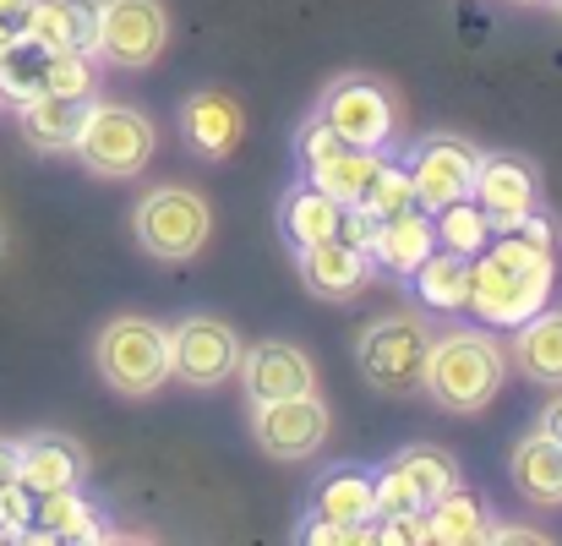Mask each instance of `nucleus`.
Instances as JSON below:
<instances>
[{"mask_svg":"<svg viewBox=\"0 0 562 546\" xmlns=\"http://www.w3.org/2000/svg\"><path fill=\"white\" fill-rule=\"evenodd\" d=\"M552 285H558V230L536 208L519 224L492 230L486 252L470 257L464 312H475L492 328H519L525 317L552 307Z\"/></svg>","mask_w":562,"mask_h":546,"instance_id":"f257e3e1","label":"nucleus"},{"mask_svg":"<svg viewBox=\"0 0 562 546\" xmlns=\"http://www.w3.org/2000/svg\"><path fill=\"white\" fill-rule=\"evenodd\" d=\"M503 377H508V350L486 328H448L431 334L420 393H431L453 415H481L503 393Z\"/></svg>","mask_w":562,"mask_h":546,"instance_id":"f03ea898","label":"nucleus"},{"mask_svg":"<svg viewBox=\"0 0 562 546\" xmlns=\"http://www.w3.org/2000/svg\"><path fill=\"white\" fill-rule=\"evenodd\" d=\"M431 323L415 317V312H393V317H376L361 328L356 339V366L361 377L372 382L376 393L387 399H409L420 393L426 382V356H431Z\"/></svg>","mask_w":562,"mask_h":546,"instance_id":"7ed1b4c3","label":"nucleus"},{"mask_svg":"<svg viewBox=\"0 0 562 546\" xmlns=\"http://www.w3.org/2000/svg\"><path fill=\"white\" fill-rule=\"evenodd\" d=\"M93 366L115 393L148 399L159 393V382H170V328L148 317H115L93 339Z\"/></svg>","mask_w":562,"mask_h":546,"instance_id":"20e7f679","label":"nucleus"},{"mask_svg":"<svg viewBox=\"0 0 562 546\" xmlns=\"http://www.w3.org/2000/svg\"><path fill=\"white\" fill-rule=\"evenodd\" d=\"M154 143H159V132H154V121L143 110L88 99V115H82V132H77V148L71 154L93 176H104V181H132V176L148 170Z\"/></svg>","mask_w":562,"mask_h":546,"instance_id":"39448f33","label":"nucleus"},{"mask_svg":"<svg viewBox=\"0 0 562 546\" xmlns=\"http://www.w3.org/2000/svg\"><path fill=\"white\" fill-rule=\"evenodd\" d=\"M132 235L148 257L159 263H187L207 246L213 235V208L191 191V186H154L137 208H132Z\"/></svg>","mask_w":562,"mask_h":546,"instance_id":"423d86ee","label":"nucleus"},{"mask_svg":"<svg viewBox=\"0 0 562 546\" xmlns=\"http://www.w3.org/2000/svg\"><path fill=\"white\" fill-rule=\"evenodd\" d=\"M328 426H334V410L323 404V393H290V399H268V404H251V443L279 459V465H301V459H317L323 443H328Z\"/></svg>","mask_w":562,"mask_h":546,"instance_id":"0eeeda50","label":"nucleus"},{"mask_svg":"<svg viewBox=\"0 0 562 546\" xmlns=\"http://www.w3.org/2000/svg\"><path fill=\"white\" fill-rule=\"evenodd\" d=\"M170 44V16L159 0H104L93 55L115 71H148Z\"/></svg>","mask_w":562,"mask_h":546,"instance_id":"6e6552de","label":"nucleus"},{"mask_svg":"<svg viewBox=\"0 0 562 546\" xmlns=\"http://www.w3.org/2000/svg\"><path fill=\"white\" fill-rule=\"evenodd\" d=\"M317 115H323L345 143L376 148V154H382V148L393 143V126H398V99H393L376 77L350 71V77H334V88L323 93Z\"/></svg>","mask_w":562,"mask_h":546,"instance_id":"1a4fd4ad","label":"nucleus"},{"mask_svg":"<svg viewBox=\"0 0 562 546\" xmlns=\"http://www.w3.org/2000/svg\"><path fill=\"white\" fill-rule=\"evenodd\" d=\"M235 366H240V334L224 317L191 312L170 328V377L191 388H218L224 377H235Z\"/></svg>","mask_w":562,"mask_h":546,"instance_id":"9d476101","label":"nucleus"},{"mask_svg":"<svg viewBox=\"0 0 562 546\" xmlns=\"http://www.w3.org/2000/svg\"><path fill=\"white\" fill-rule=\"evenodd\" d=\"M475 159H481V148H475V143H464V137H453V132H437V137H426V143L415 148V159H409L415 208L437 213V208H448V202L470 197V181H475Z\"/></svg>","mask_w":562,"mask_h":546,"instance_id":"9b49d317","label":"nucleus"},{"mask_svg":"<svg viewBox=\"0 0 562 546\" xmlns=\"http://www.w3.org/2000/svg\"><path fill=\"white\" fill-rule=\"evenodd\" d=\"M470 197L486 208L492 230H508V224H519L525 213L541 208V176H536V165L519 159V154H481V159H475Z\"/></svg>","mask_w":562,"mask_h":546,"instance_id":"f8f14e48","label":"nucleus"},{"mask_svg":"<svg viewBox=\"0 0 562 546\" xmlns=\"http://www.w3.org/2000/svg\"><path fill=\"white\" fill-rule=\"evenodd\" d=\"M235 371H240L251 404H268V399H290V393H312L317 388L312 356L301 345H290V339H257L251 350H240Z\"/></svg>","mask_w":562,"mask_h":546,"instance_id":"ddd939ff","label":"nucleus"},{"mask_svg":"<svg viewBox=\"0 0 562 546\" xmlns=\"http://www.w3.org/2000/svg\"><path fill=\"white\" fill-rule=\"evenodd\" d=\"M88 476V454L77 437L66 432H33L16 443V487L38 492H60V487H82Z\"/></svg>","mask_w":562,"mask_h":546,"instance_id":"4468645a","label":"nucleus"},{"mask_svg":"<svg viewBox=\"0 0 562 546\" xmlns=\"http://www.w3.org/2000/svg\"><path fill=\"white\" fill-rule=\"evenodd\" d=\"M372 274H376L372 252H356L339 235L334 241H317V246H301V285L317 301H356L372 285Z\"/></svg>","mask_w":562,"mask_h":546,"instance_id":"2eb2a0df","label":"nucleus"},{"mask_svg":"<svg viewBox=\"0 0 562 546\" xmlns=\"http://www.w3.org/2000/svg\"><path fill=\"white\" fill-rule=\"evenodd\" d=\"M181 132H187L191 154H202V159H229V154L240 148V137H246V110H240L229 93L202 88V93H191L187 104H181Z\"/></svg>","mask_w":562,"mask_h":546,"instance_id":"dca6fc26","label":"nucleus"},{"mask_svg":"<svg viewBox=\"0 0 562 546\" xmlns=\"http://www.w3.org/2000/svg\"><path fill=\"white\" fill-rule=\"evenodd\" d=\"M508 361L519 377L530 382H547V388H562V312L541 307L536 317H525L508 339Z\"/></svg>","mask_w":562,"mask_h":546,"instance_id":"f3484780","label":"nucleus"},{"mask_svg":"<svg viewBox=\"0 0 562 546\" xmlns=\"http://www.w3.org/2000/svg\"><path fill=\"white\" fill-rule=\"evenodd\" d=\"M82 115H88V99H66V93H33L27 104H16L22 137L38 154H71L77 132H82Z\"/></svg>","mask_w":562,"mask_h":546,"instance_id":"a211bd4d","label":"nucleus"},{"mask_svg":"<svg viewBox=\"0 0 562 546\" xmlns=\"http://www.w3.org/2000/svg\"><path fill=\"white\" fill-rule=\"evenodd\" d=\"M312 514L317 520H334V525H372L376 520V476L372 470H356V465H339L317 481L312 492Z\"/></svg>","mask_w":562,"mask_h":546,"instance_id":"6ab92c4d","label":"nucleus"},{"mask_svg":"<svg viewBox=\"0 0 562 546\" xmlns=\"http://www.w3.org/2000/svg\"><path fill=\"white\" fill-rule=\"evenodd\" d=\"M508 476H514V487H519L525 503L558 509L562 503V443H552L547 432L519 437V448H514V459H508Z\"/></svg>","mask_w":562,"mask_h":546,"instance_id":"aec40b11","label":"nucleus"},{"mask_svg":"<svg viewBox=\"0 0 562 546\" xmlns=\"http://www.w3.org/2000/svg\"><path fill=\"white\" fill-rule=\"evenodd\" d=\"M431 252H437L431 213H426V208H404V213L382 219V235H376V246H372V263H382V268L398 274V279H409Z\"/></svg>","mask_w":562,"mask_h":546,"instance_id":"412c9836","label":"nucleus"},{"mask_svg":"<svg viewBox=\"0 0 562 546\" xmlns=\"http://www.w3.org/2000/svg\"><path fill=\"white\" fill-rule=\"evenodd\" d=\"M99 520H93V503L77 492V487H60V492H38L33 498V520H27V542H99Z\"/></svg>","mask_w":562,"mask_h":546,"instance_id":"4be33fe9","label":"nucleus"},{"mask_svg":"<svg viewBox=\"0 0 562 546\" xmlns=\"http://www.w3.org/2000/svg\"><path fill=\"white\" fill-rule=\"evenodd\" d=\"M99 5H104V0H38L27 33H33L44 49H82V55H93Z\"/></svg>","mask_w":562,"mask_h":546,"instance_id":"5701e85b","label":"nucleus"},{"mask_svg":"<svg viewBox=\"0 0 562 546\" xmlns=\"http://www.w3.org/2000/svg\"><path fill=\"white\" fill-rule=\"evenodd\" d=\"M387 470L415 492V503H420V509L459 487V459H453L448 448H437V443H409V448H398V454L387 459Z\"/></svg>","mask_w":562,"mask_h":546,"instance_id":"b1692460","label":"nucleus"},{"mask_svg":"<svg viewBox=\"0 0 562 546\" xmlns=\"http://www.w3.org/2000/svg\"><path fill=\"white\" fill-rule=\"evenodd\" d=\"M426 531L431 546H475L486 542V503L464 487L442 492L437 503H426Z\"/></svg>","mask_w":562,"mask_h":546,"instance_id":"393cba45","label":"nucleus"},{"mask_svg":"<svg viewBox=\"0 0 562 546\" xmlns=\"http://www.w3.org/2000/svg\"><path fill=\"white\" fill-rule=\"evenodd\" d=\"M339 213H345V202H334L328 191H317V186L306 181L284 197L279 224H284V235H290L295 246H317V241H334V235H339Z\"/></svg>","mask_w":562,"mask_h":546,"instance_id":"a878e982","label":"nucleus"},{"mask_svg":"<svg viewBox=\"0 0 562 546\" xmlns=\"http://www.w3.org/2000/svg\"><path fill=\"white\" fill-rule=\"evenodd\" d=\"M376 148H356V143H339V154H328L323 165H312L306 170V181L317 186V191H328L334 202H361L367 197V181H372V170H376Z\"/></svg>","mask_w":562,"mask_h":546,"instance_id":"bb28decb","label":"nucleus"},{"mask_svg":"<svg viewBox=\"0 0 562 546\" xmlns=\"http://www.w3.org/2000/svg\"><path fill=\"white\" fill-rule=\"evenodd\" d=\"M409 279L431 312H464V301H470V257H459V252L437 246Z\"/></svg>","mask_w":562,"mask_h":546,"instance_id":"cd10ccee","label":"nucleus"},{"mask_svg":"<svg viewBox=\"0 0 562 546\" xmlns=\"http://www.w3.org/2000/svg\"><path fill=\"white\" fill-rule=\"evenodd\" d=\"M44 71H49V49L33 33H16L0 49V99L5 104H27L33 93H44Z\"/></svg>","mask_w":562,"mask_h":546,"instance_id":"c85d7f7f","label":"nucleus"},{"mask_svg":"<svg viewBox=\"0 0 562 546\" xmlns=\"http://www.w3.org/2000/svg\"><path fill=\"white\" fill-rule=\"evenodd\" d=\"M431 230H437V246H442V252H459V257H475V252H486V241H492V219H486V208H481L475 197H459V202L437 208Z\"/></svg>","mask_w":562,"mask_h":546,"instance_id":"c756f323","label":"nucleus"},{"mask_svg":"<svg viewBox=\"0 0 562 546\" xmlns=\"http://www.w3.org/2000/svg\"><path fill=\"white\" fill-rule=\"evenodd\" d=\"M361 208H372L376 219H393V213L415 208L409 165H398V159H376V170H372V181H367V197H361Z\"/></svg>","mask_w":562,"mask_h":546,"instance_id":"7c9ffc66","label":"nucleus"},{"mask_svg":"<svg viewBox=\"0 0 562 546\" xmlns=\"http://www.w3.org/2000/svg\"><path fill=\"white\" fill-rule=\"evenodd\" d=\"M93 88H99L93 55H82V49H49L44 93H66V99H93Z\"/></svg>","mask_w":562,"mask_h":546,"instance_id":"2f4dec72","label":"nucleus"},{"mask_svg":"<svg viewBox=\"0 0 562 546\" xmlns=\"http://www.w3.org/2000/svg\"><path fill=\"white\" fill-rule=\"evenodd\" d=\"M372 542H382V546H431V531H426V509L376 514V520H372Z\"/></svg>","mask_w":562,"mask_h":546,"instance_id":"473e14b6","label":"nucleus"},{"mask_svg":"<svg viewBox=\"0 0 562 546\" xmlns=\"http://www.w3.org/2000/svg\"><path fill=\"white\" fill-rule=\"evenodd\" d=\"M376 235H382V219H376L372 208L350 202V208L339 213V241H345V246H356V252H372Z\"/></svg>","mask_w":562,"mask_h":546,"instance_id":"72a5a7b5","label":"nucleus"},{"mask_svg":"<svg viewBox=\"0 0 562 546\" xmlns=\"http://www.w3.org/2000/svg\"><path fill=\"white\" fill-rule=\"evenodd\" d=\"M33 5H38V0H0V27H5V33H27Z\"/></svg>","mask_w":562,"mask_h":546,"instance_id":"f704fd0d","label":"nucleus"},{"mask_svg":"<svg viewBox=\"0 0 562 546\" xmlns=\"http://www.w3.org/2000/svg\"><path fill=\"white\" fill-rule=\"evenodd\" d=\"M486 542H503V546H541L547 542V531H525V525H486Z\"/></svg>","mask_w":562,"mask_h":546,"instance_id":"c9c22d12","label":"nucleus"},{"mask_svg":"<svg viewBox=\"0 0 562 546\" xmlns=\"http://www.w3.org/2000/svg\"><path fill=\"white\" fill-rule=\"evenodd\" d=\"M536 432H547L552 443H562V393H558V399H552V404H547V410H541V421H536Z\"/></svg>","mask_w":562,"mask_h":546,"instance_id":"e433bc0d","label":"nucleus"},{"mask_svg":"<svg viewBox=\"0 0 562 546\" xmlns=\"http://www.w3.org/2000/svg\"><path fill=\"white\" fill-rule=\"evenodd\" d=\"M11 481H16V443L0 437V487H11Z\"/></svg>","mask_w":562,"mask_h":546,"instance_id":"4c0bfd02","label":"nucleus"},{"mask_svg":"<svg viewBox=\"0 0 562 546\" xmlns=\"http://www.w3.org/2000/svg\"><path fill=\"white\" fill-rule=\"evenodd\" d=\"M11 38H16V33H5V27H0V49H5V44H11Z\"/></svg>","mask_w":562,"mask_h":546,"instance_id":"58836bf2","label":"nucleus"},{"mask_svg":"<svg viewBox=\"0 0 562 546\" xmlns=\"http://www.w3.org/2000/svg\"><path fill=\"white\" fill-rule=\"evenodd\" d=\"M0 542H11V525H5V520H0Z\"/></svg>","mask_w":562,"mask_h":546,"instance_id":"ea45409f","label":"nucleus"},{"mask_svg":"<svg viewBox=\"0 0 562 546\" xmlns=\"http://www.w3.org/2000/svg\"><path fill=\"white\" fill-rule=\"evenodd\" d=\"M519 5H536V0H519Z\"/></svg>","mask_w":562,"mask_h":546,"instance_id":"a19ab883","label":"nucleus"},{"mask_svg":"<svg viewBox=\"0 0 562 546\" xmlns=\"http://www.w3.org/2000/svg\"><path fill=\"white\" fill-rule=\"evenodd\" d=\"M552 5H558V11H562V0H552Z\"/></svg>","mask_w":562,"mask_h":546,"instance_id":"79ce46f5","label":"nucleus"}]
</instances>
